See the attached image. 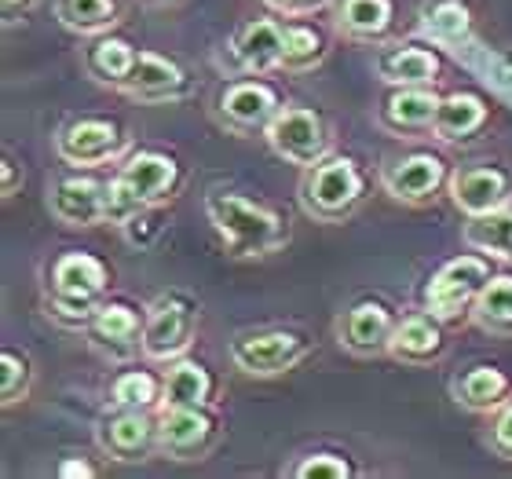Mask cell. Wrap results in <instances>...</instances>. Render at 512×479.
Listing matches in <instances>:
<instances>
[{
    "label": "cell",
    "mask_w": 512,
    "mask_h": 479,
    "mask_svg": "<svg viewBox=\"0 0 512 479\" xmlns=\"http://www.w3.org/2000/svg\"><path fill=\"white\" fill-rule=\"evenodd\" d=\"M110 271L107 264L92 253L70 249L52 264L48 293H44V311L48 319L66 326V330H88L99 308L107 304Z\"/></svg>",
    "instance_id": "1"
},
{
    "label": "cell",
    "mask_w": 512,
    "mask_h": 479,
    "mask_svg": "<svg viewBox=\"0 0 512 479\" xmlns=\"http://www.w3.org/2000/svg\"><path fill=\"white\" fill-rule=\"evenodd\" d=\"M183 183L180 161L161 150H132L121 161L118 176L110 180V209L107 224H125L136 213L147 209H161L165 202L176 198Z\"/></svg>",
    "instance_id": "2"
},
{
    "label": "cell",
    "mask_w": 512,
    "mask_h": 479,
    "mask_svg": "<svg viewBox=\"0 0 512 479\" xmlns=\"http://www.w3.org/2000/svg\"><path fill=\"white\" fill-rule=\"evenodd\" d=\"M205 213L213 220L216 235L224 238V249L238 260L275 253L289 238V227L282 224V216L249 202L242 194L213 191L205 198Z\"/></svg>",
    "instance_id": "3"
},
{
    "label": "cell",
    "mask_w": 512,
    "mask_h": 479,
    "mask_svg": "<svg viewBox=\"0 0 512 479\" xmlns=\"http://www.w3.org/2000/svg\"><path fill=\"white\" fill-rule=\"evenodd\" d=\"M300 209L319 224H344L366 198V176L352 158L330 154L319 165L304 169L297 187Z\"/></svg>",
    "instance_id": "4"
},
{
    "label": "cell",
    "mask_w": 512,
    "mask_h": 479,
    "mask_svg": "<svg viewBox=\"0 0 512 479\" xmlns=\"http://www.w3.org/2000/svg\"><path fill=\"white\" fill-rule=\"evenodd\" d=\"M494 278V264L487 253H461L439 267L425 286V308L443 322H458L469 315L480 289Z\"/></svg>",
    "instance_id": "5"
},
{
    "label": "cell",
    "mask_w": 512,
    "mask_h": 479,
    "mask_svg": "<svg viewBox=\"0 0 512 479\" xmlns=\"http://www.w3.org/2000/svg\"><path fill=\"white\" fill-rule=\"evenodd\" d=\"M198 300L187 293H161L147 304L143 322V355L150 362H176L194 344L198 333Z\"/></svg>",
    "instance_id": "6"
},
{
    "label": "cell",
    "mask_w": 512,
    "mask_h": 479,
    "mask_svg": "<svg viewBox=\"0 0 512 479\" xmlns=\"http://www.w3.org/2000/svg\"><path fill=\"white\" fill-rule=\"evenodd\" d=\"M267 143L278 158L297 165V169H311L322 158L333 154V132L326 125L319 110L311 107H282L278 118L267 128Z\"/></svg>",
    "instance_id": "7"
},
{
    "label": "cell",
    "mask_w": 512,
    "mask_h": 479,
    "mask_svg": "<svg viewBox=\"0 0 512 479\" xmlns=\"http://www.w3.org/2000/svg\"><path fill=\"white\" fill-rule=\"evenodd\" d=\"M311 355V341L297 330H253L231 341V362L249 377H278Z\"/></svg>",
    "instance_id": "8"
},
{
    "label": "cell",
    "mask_w": 512,
    "mask_h": 479,
    "mask_svg": "<svg viewBox=\"0 0 512 479\" xmlns=\"http://www.w3.org/2000/svg\"><path fill=\"white\" fill-rule=\"evenodd\" d=\"M55 154L74 169H99V165L125 161L132 154V139L118 121L81 118L55 136Z\"/></svg>",
    "instance_id": "9"
},
{
    "label": "cell",
    "mask_w": 512,
    "mask_h": 479,
    "mask_svg": "<svg viewBox=\"0 0 512 479\" xmlns=\"http://www.w3.org/2000/svg\"><path fill=\"white\" fill-rule=\"evenodd\" d=\"M220 425L209 406L158 410V450L172 461H202L216 447Z\"/></svg>",
    "instance_id": "10"
},
{
    "label": "cell",
    "mask_w": 512,
    "mask_h": 479,
    "mask_svg": "<svg viewBox=\"0 0 512 479\" xmlns=\"http://www.w3.org/2000/svg\"><path fill=\"white\" fill-rule=\"evenodd\" d=\"M213 110L216 121L235 136H256V132L267 136V128L278 118L282 103H278L275 88L264 85V81H231V85L220 88Z\"/></svg>",
    "instance_id": "11"
},
{
    "label": "cell",
    "mask_w": 512,
    "mask_h": 479,
    "mask_svg": "<svg viewBox=\"0 0 512 479\" xmlns=\"http://www.w3.org/2000/svg\"><path fill=\"white\" fill-rule=\"evenodd\" d=\"M154 410H118L96 428V443L114 461H143L158 450V417Z\"/></svg>",
    "instance_id": "12"
},
{
    "label": "cell",
    "mask_w": 512,
    "mask_h": 479,
    "mask_svg": "<svg viewBox=\"0 0 512 479\" xmlns=\"http://www.w3.org/2000/svg\"><path fill=\"white\" fill-rule=\"evenodd\" d=\"M143 322L147 315H139L125 300H107L99 315L88 322V344L96 348L103 359L110 362H128L136 352H143Z\"/></svg>",
    "instance_id": "13"
},
{
    "label": "cell",
    "mask_w": 512,
    "mask_h": 479,
    "mask_svg": "<svg viewBox=\"0 0 512 479\" xmlns=\"http://www.w3.org/2000/svg\"><path fill=\"white\" fill-rule=\"evenodd\" d=\"M447 183V161L436 154H406L384 165L381 187L403 205H428Z\"/></svg>",
    "instance_id": "14"
},
{
    "label": "cell",
    "mask_w": 512,
    "mask_h": 479,
    "mask_svg": "<svg viewBox=\"0 0 512 479\" xmlns=\"http://www.w3.org/2000/svg\"><path fill=\"white\" fill-rule=\"evenodd\" d=\"M395 315L388 304L381 300H359L337 319V341L341 348H348L359 359H370V355H384L388 344H392L395 333Z\"/></svg>",
    "instance_id": "15"
},
{
    "label": "cell",
    "mask_w": 512,
    "mask_h": 479,
    "mask_svg": "<svg viewBox=\"0 0 512 479\" xmlns=\"http://www.w3.org/2000/svg\"><path fill=\"white\" fill-rule=\"evenodd\" d=\"M48 209L63 227H99L107 224L110 209V183H99L92 176H66L48 194Z\"/></svg>",
    "instance_id": "16"
},
{
    "label": "cell",
    "mask_w": 512,
    "mask_h": 479,
    "mask_svg": "<svg viewBox=\"0 0 512 479\" xmlns=\"http://www.w3.org/2000/svg\"><path fill=\"white\" fill-rule=\"evenodd\" d=\"M118 92L128 99H136V103L161 107V103H176V99L187 96V77H183L180 66L169 63L165 55L139 52Z\"/></svg>",
    "instance_id": "17"
},
{
    "label": "cell",
    "mask_w": 512,
    "mask_h": 479,
    "mask_svg": "<svg viewBox=\"0 0 512 479\" xmlns=\"http://www.w3.org/2000/svg\"><path fill=\"white\" fill-rule=\"evenodd\" d=\"M450 198L465 216H483L512 202V172L498 165H472L450 176Z\"/></svg>",
    "instance_id": "18"
},
{
    "label": "cell",
    "mask_w": 512,
    "mask_h": 479,
    "mask_svg": "<svg viewBox=\"0 0 512 479\" xmlns=\"http://www.w3.org/2000/svg\"><path fill=\"white\" fill-rule=\"evenodd\" d=\"M447 322L436 319L432 311H414L406 319L395 322L392 344H388V355L403 366H436L447 352V333H443Z\"/></svg>",
    "instance_id": "19"
},
{
    "label": "cell",
    "mask_w": 512,
    "mask_h": 479,
    "mask_svg": "<svg viewBox=\"0 0 512 479\" xmlns=\"http://www.w3.org/2000/svg\"><path fill=\"white\" fill-rule=\"evenodd\" d=\"M374 70L384 85L392 88H432L439 81V55L421 44H392L381 48L374 59Z\"/></svg>",
    "instance_id": "20"
},
{
    "label": "cell",
    "mask_w": 512,
    "mask_h": 479,
    "mask_svg": "<svg viewBox=\"0 0 512 479\" xmlns=\"http://www.w3.org/2000/svg\"><path fill=\"white\" fill-rule=\"evenodd\" d=\"M454 403L472 414H494L512 403V377L498 366H472L450 381Z\"/></svg>",
    "instance_id": "21"
},
{
    "label": "cell",
    "mask_w": 512,
    "mask_h": 479,
    "mask_svg": "<svg viewBox=\"0 0 512 479\" xmlns=\"http://www.w3.org/2000/svg\"><path fill=\"white\" fill-rule=\"evenodd\" d=\"M282 48H286V26H278L271 19H256L246 22L242 30L235 33L231 41V52L242 63L246 74H267V70H278L282 63Z\"/></svg>",
    "instance_id": "22"
},
{
    "label": "cell",
    "mask_w": 512,
    "mask_h": 479,
    "mask_svg": "<svg viewBox=\"0 0 512 479\" xmlns=\"http://www.w3.org/2000/svg\"><path fill=\"white\" fill-rule=\"evenodd\" d=\"M487 118H491V110L476 92H454V96H443V103H439L432 136L439 143H469L483 132Z\"/></svg>",
    "instance_id": "23"
},
{
    "label": "cell",
    "mask_w": 512,
    "mask_h": 479,
    "mask_svg": "<svg viewBox=\"0 0 512 479\" xmlns=\"http://www.w3.org/2000/svg\"><path fill=\"white\" fill-rule=\"evenodd\" d=\"M216 395V381L209 366L202 362L176 359L169 373L161 377V406L158 410H176V406H209Z\"/></svg>",
    "instance_id": "24"
},
{
    "label": "cell",
    "mask_w": 512,
    "mask_h": 479,
    "mask_svg": "<svg viewBox=\"0 0 512 479\" xmlns=\"http://www.w3.org/2000/svg\"><path fill=\"white\" fill-rule=\"evenodd\" d=\"M337 33L359 44H381L392 30V0H337Z\"/></svg>",
    "instance_id": "25"
},
{
    "label": "cell",
    "mask_w": 512,
    "mask_h": 479,
    "mask_svg": "<svg viewBox=\"0 0 512 479\" xmlns=\"http://www.w3.org/2000/svg\"><path fill=\"white\" fill-rule=\"evenodd\" d=\"M439 103L443 99L432 88H395L381 110V125L388 132H432Z\"/></svg>",
    "instance_id": "26"
},
{
    "label": "cell",
    "mask_w": 512,
    "mask_h": 479,
    "mask_svg": "<svg viewBox=\"0 0 512 479\" xmlns=\"http://www.w3.org/2000/svg\"><path fill=\"white\" fill-rule=\"evenodd\" d=\"M461 238L476 253H487L491 260L512 264V209L505 205V209H494V213L469 216L465 227H461Z\"/></svg>",
    "instance_id": "27"
},
{
    "label": "cell",
    "mask_w": 512,
    "mask_h": 479,
    "mask_svg": "<svg viewBox=\"0 0 512 479\" xmlns=\"http://www.w3.org/2000/svg\"><path fill=\"white\" fill-rule=\"evenodd\" d=\"M136 55L139 52L125 41V37H110V33H99L96 41H92V48H88V55H85V70L96 77L99 85L121 88L125 74L132 70V63H136Z\"/></svg>",
    "instance_id": "28"
},
{
    "label": "cell",
    "mask_w": 512,
    "mask_h": 479,
    "mask_svg": "<svg viewBox=\"0 0 512 479\" xmlns=\"http://www.w3.org/2000/svg\"><path fill=\"white\" fill-rule=\"evenodd\" d=\"M472 322L491 337H512V275H494L472 304Z\"/></svg>",
    "instance_id": "29"
},
{
    "label": "cell",
    "mask_w": 512,
    "mask_h": 479,
    "mask_svg": "<svg viewBox=\"0 0 512 479\" xmlns=\"http://www.w3.org/2000/svg\"><path fill=\"white\" fill-rule=\"evenodd\" d=\"M118 15V0H55V19L63 22L70 33H81V37L110 33Z\"/></svg>",
    "instance_id": "30"
},
{
    "label": "cell",
    "mask_w": 512,
    "mask_h": 479,
    "mask_svg": "<svg viewBox=\"0 0 512 479\" xmlns=\"http://www.w3.org/2000/svg\"><path fill=\"white\" fill-rule=\"evenodd\" d=\"M326 59V37L315 26L304 22H289L286 26V48H282V63L278 70L286 74H308Z\"/></svg>",
    "instance_id": "31"
},
{
    "label": "cell",
    "mask_w": 512,
    "mask_h": 479,
    "mask_svg": "<svg viewBox=\"0 0 512 479\" xmlns=\"http://www.w3.org/2000/svg\"><path fill=\"white\" fill-rule=\"evenodd\" d=\"M110 406L118 410H154L161 406V381L147 370H125L110 384Z\"/></svg>",
    "instance_id": "32"
},
{
    "label": "cell",
    "mask_w": 512,
    "mask_h": 479,
    "mask_svg": "<svg viewBox=\"0 0 512 479\" xmlns=\"http://www.w3.org/2000/svg\"><path fill=\"white\" fill-rule=\"evenodd\" d=\"M0 373H4V381H0V403L4 406H15L19 399L30 395V384H33V370H30V359L19 352H4L0 355Z\"/></svg>",
    "instance_id": "33"
},
{
    "label": "cell",
    "mask_w": 512,
    "mask_h": 479,
    "mask_svg": "<svg viewBox=\"0 0 512 479\" xmlns=\"http://www.w3.org/2000/svg\"><path fill=\"white\" fill-rule=\"evenodd\" d=\"M293 476L297 479H348V476H355V469L341 454H308V458L293 469Z\"/></svg>",
    "instance_id": "34"
},
{
    "label": "cell",
    "mask_w": 512,
    "mask_h": 479,
    "mask_svg": "<svg viewBox=\"0 0 512 479\" xmlns=\"http://www.w3.org/2000/svg\"><path fill=\"white\" fill-rule=\"evenodd\" d=\"M439 19L428 22V30H436V37H461V33L469 30V19H465V11L454 8V4H443V8H436Z\"/></svg>",
    "instance_id": "35"
},
{
    "label": "cell",
    "mask_w": 512,
    "mask_h": 479,
    "mask_svg": "<svg viewBox=\"0 0 512 479\" xmlns=\"http://www.w3.org/2000/svg\"><path fill=\"white\" fill-rule=\"evenodd\" d=\"M150 213H154V209H147V213H136L132 220H125V224H121V231H125V238L132 245H150L154 238H158L161 224Z\"/></svg>",
    "instance_id": "36"
},
{
    "label": "cell",
    "mask_w": 512,
    "mask_h": 479,
    "mask_svg": "<svg viewBox=\"0 0 512 479\" xmlns=\"http://www.w3.org/2000/svg\"><path fill=\"white\" fill-rule=\"evenodd\" d=\"M491 447H494V454H502L505 461H512V403L502 406V410H498V417H494Z\"/></svg>",
    "instance_id": "37"
},
{
    "label": "cell",
    "mask_w": 512,
    "mask_h": 479,
    "mask_svg": "<svg viewBox=\"0 0 512 479\" xmlns=\"http://www.w3.org/2000/svg\"><path fill=\"white\" fill-rule=\"evenodd\" d=\"M267 8L278 11V15H289V19H297V15H311V11H319L326 0H264Z\"/></svg>",
    "instance_id": "38"
},
{
    "label": "cell",
    "mask_w": 512,
    "mask_h": 479,
    "mask_svg": "<svg viewBox=\"0 0 512 479\" xmlns=\"http://www.w3.org/2000/svg\"><path fill=\"white\" fill-rule=\"evenodd\" d=\"M0 169H4V183H0V194H4V198H15V194H19V187H22L19 165H15L11 158H4V165H0Z\"/></svg>",
    "instance_id": "39"
},
{
    "label": "cell",
    "mask_w": 512,
    "mask_h": 479,
    "mask_svg": "<svg viewBox=\"0 0 512 479\" xmlns=\"http://www.w3.org/2000/svg\"><path fill=\"white\" fill-rule=\"evenodd\" d=\"M37 0H4V22H15V15H26L33 11Z\"/></svg>",
    "instance_id": "40"
},
{
    "label": "cell",
    "mask_w": 512,
    "mask_h": 479,
    "mask_svg": "<svg viewBox=\"0 0 512 479\" xmlns=\"http://www.w3.org/2000/svg\"><path fill=\"white\" fill-rule=\"evenodd\" d=\"M59 476H96V469L92 465H85V461H63L59 465Z\"/></svg>",
    "instance_id": "41"
},
{
    "label": "cell",
    "mask_w": 512,
    "mask_h": 479,
    "mask_svg": "<svg viewBox=\"0 0 512 479\" xmlns=\"http://www.w3.org/2000/svg\"><path fill=\"white\" fill-rule=\"evenodd\" d=\"M158 4H165V0H158Z\"/></svg>",
    "instance_id": "42"
}]
</instances>
